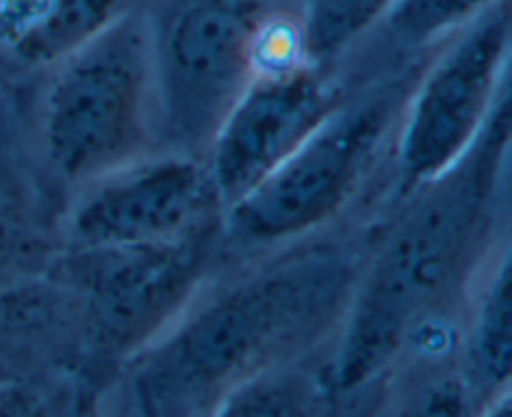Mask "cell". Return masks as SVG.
Masks as SVG:
<instances>
[{
	"label": "cell",
	"instance_id": "1",
	"mask_svg": "<svg viewBox=\"0 0 512 417\" xmlns=\"http://www.w3.org/2000/svg\"><path fill=\"white\" fill-rule=\"evenodd\" d=\"M510 130L505 88L463 158L390 205L325 360L335 408L378 393L403 358L458 345L470 290L495 253Z\"/></svg>",
	"mask_w": 512,
	"mask_h": 417
},
{
	"label": "cell",
	"instance_id": "2",
	"mask_svg": "<svg viewBox=\"0 0 512 417\" xmlns=\"http://www.w3.org/2000/svg\"><path fill=\"white\" fill-rule=\"evenodd\" d=\"M360 265L350 245L308 238L208 280L108 395L130 415H218L253 378L335 343Z\"/></svg>",
	"mask_w": 512,
	"mask_h": 417
},
{
	"label": "cell",
	"instance_id": "3",
	"mask_svg": "<svg viewBox=\"0 0 512 417\" xmlns=\"http://www.w3.org/2000/svg\"><path fill=\"white\" fill-rule=\"evenodd\" d=\"M433 53L400 60L345 95L258 188L230 205L220 235L223 260L288 248L338 220L373 180L375 165L393 153L410 90Z\"/></svg>",
	"mask_w": 512,
	"mask_h": 417
},
{
	"label": "cell",
	"instance_id": "4",
	"mask_svg": "<svg viewBox=\"0 0 512 417\" xmlns=\"http://www.w3.org/2000/svg\"><path fill=\"white\" fill-rule=\"evenodd\" d=\"M38 80L40 170L58 190L73 193L163 150L143 5L125 10Z\"/></svg>",
	"mask_w": 512,
	"mask_h": 417
},
{
	"label": "cell",
	"instance_id": "5",
	"mask_svg": "<svg viewBox=\"0 0 512 417\" xmlns=\"http://www.w3.org/2000/svg\"><path fill=\"white\" fill-rule=\"evenodd\" d=\"M223 223L153 245L60 248L45 275L63 295L80 375L108 395L120 370L223 268Z\"/></svg>",
	"mask_w": 512,
	"mask_h": 417
},
{
	"label": "cell",
	"instance_id": "6",
	"mask_svg": "<svg viewBox=\"0 0 512 417\" xmlns=\"http://www.w3.org/2000/svg\"><path fill=\"white\" fill-rule=\"evenodd\" d=\"M265 0H148L143 5L160 148L203 158L253 75Z\"/></svg>",
	"mask_w": 512,
	"mask_h": 417
},
{
	"label": "cell",
	"instance_id": "7",
	"mask_svg": "<svg viewBox=\"0 0 512 417\" xmlns=\"http://www.w3.org/2000/svg\"><path fill=\"white\" fill-rule=\"evenodd\" d=\"M510 0L450 35L420 70L393 145L390 205L453 168L508 88Z\"/></svg>",
	"mask_w": 512,
	"mask_h": 417
},
{
	"label": "cell",
	"instance_id": "8",
	"mask_svg": "<svg viewBox=\"0 0 512 417\" xmlns=\"http://www.w3.org/2000/svg\"><path fill=\"white\" fill-rule=\"evenodd\" d=\"M208 163L155 150L73 190L60 213L63 248L173 243L223 223Z\"/></svg>",
	"mask_w": 512,
	"mask_h": 417
},
{
	"label": "cell",
	"instance_id": "9",
	"mask_svg": "<svg viewBox=\"0 0 512 417\" xmlns=\"http://www.w3.org/2000/svg\"><path fill=\"white\" fill-rule=\"evenodd\" d=\"M333 68L308 63L278 75H253L205 153L223 208L258 188L348 95Z\"/></svg>",
	"mask_w": 512,
	"mask_h": 417
},
{
	"label": "cell",
	"instance_id": "10",
	"mask_svg": "<svg viewBox=\"0 0 512 417\" xmlns=\"http://www.w3.org/2000/svg\"><path fill=\"white\" fill-rule=\"evenodd\" d=\"M143 0H0V88H20Z\"/></svg>",
	"mask_w": 512,
	"mask_h": 417
},
{
	"label": "cell",
	"instance_id": "11",
	"mask_svg": "<svg viewBox=\"0 0 512 417\" xmlns=\"http://www.w3.org/2000/svg\"><path fill=\"white\" fill-rule=\"evenodd\" d=\"M510 248L500 245L470 290L458 340V373L470 415L510 410L512 380V300Z\"/></svg>",
	"mask_w": 512,
	"mask_h": 417
},
{
	"label": "cell",
	"instance_id": "12",
	"mask_svg": "<svg viewBox=\"0 0 512 417\" xmlns=\"http://www.w3.org/2000/svg\"><path fill=\"white\" fill-rule=\"evenodd\" d=\"M30 168L10 143L0 120V295L38 278L63 248L53 183Z\"/></svg>",
	"mask_w": 512,
	"mask_h": 417
},
{
	"label": "cell",
	"instance_id": "13",
	"mask_svg": "<svg viewBox=\"0 0 512 417\" xmlns=\"http://www.w3.org/2000/svg\"><path fill=\"white\" fill-rule=\"evenodd\" d=\"M318 358V355H315ZM315 358L280 365L258 375L235 390L218 415H323L333 413L335 400L330 393L323 363Z\"/></svg>",
	"mask_w": 512,
	"mask_h": 417
},
{
	"label": "cell",
	"instance_id": "14",
	"mask_svg": "<svg viewBox=\"0 0 512 417\" xmlns=\"http://www.w3.org/2000/svg\"><path fill=\"white\" fill-rule=\"evenodd\" d=\"M495 0H393L373 30L398 60L433 53Z\"/></svg>",
	"mask_w": 512,
	"mask_h": 417
},
{
	"label": "cell",
	"instance_id": "15",
	"mask_svg": "<svg viewBox=\"0 0 512 417\" xmlns=\"http://www.w3.org/2000/svg\"><path fill=\"white\" fill-rule=\"evenodd\" d=\"M393 0H305L303 25L310 55L333 68L355 43L373 33Z\"/></svg>",
	"mask_w": 512,
	"mask_h": 417
},
{
	"label": "cell",
	"instance_id": "16",
	"mask_svg": "<svg viewBox=\"0 0 512 417\" xmlns=\"http://www.w3.org/2000/svg\"><path fill=\"white\" fill-rule=\"evenodd\" d=\"M15 370H18V368H15L13 363H8L5 358H0V383H3V380H8L10 375L15 373Z\"/></svg>",
	"mask_w": 512,
	"mask_h": 417
}]
</instances>
